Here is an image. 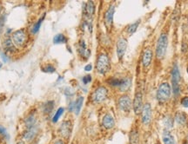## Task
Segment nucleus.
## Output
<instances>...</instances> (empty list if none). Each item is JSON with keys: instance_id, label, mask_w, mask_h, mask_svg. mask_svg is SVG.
<instances>
[{"instance_id": "obj_1", "label": "nucleus", "mask_w": 188, "mask_h": 144, "mask_svg": "<svg viewBox=\"0 0 188 144\" xmlns=\"http://www.w3.org/2000/svg\"><path fill=\"white\" fill-rule=\"evenodd\" d=\"M168 47V37L166 34H161L158 39L156 46V56L159 59H163Z\"/></svg>"}, {"instance_id": "obj_2", "label": "nucleus", "mask_w": 188, "mask_h": 144, "mask_svg": "<svg viewBox=\"0 0 188 144\" xmlns=\"http://www.w3.org/2000/svg\"><path fill=\"white\" fill-rule=\"evenodd\" d=\"M97 71L99 74L105 75L109 71L111 65H110V59L106 54H100L97 60L96 64Z\"/></svg>"}, {"instance_id": "obj_3", "label": "nucleus", "mask_w": 188, "mask_h": 144, "mask_svg": "<svg viewBox=\"0 0 188 144\" xmlns=\"http://www.w3.org/2000/svg\"><path fill=\"white\" fill-rule=\"evenodd\" d=\"M172 93V90H171V86L169 83H161L157 90V99L160 102L163 103L165 102L171 96Z\"/></svg>"}, {"instance_id": "obj_4", "label": "nucleus", "mask_w": 188, "mask_h": 144, "mask_svg": "<svg viewBox=\"0 0 188 144\" xmlns=\"http://www.w3.org/2000/svg\"><path fill=\"white\" fill-rule=\"evenodd\" d=\"M12 41L15 46L23 47L27 43V33L24 30H19L12 34Z\"/></svg>"}, {"instance_id": "obj_5", "label": "nucleus", "mask_w": 188, "mask_h": 144, "mask_svg": "<svg viewBox=\"0 0 188 144\" xmlns=\"http://www.w3.org/2000/svg\"><path fill=\"white\" fill-rule=\"evenodd\" d=\"M107 95H108V91H107L106 88L98 87V89H96L94 90V92L93 93L92 100L94 103H100L107 98Z\"/></svg>"}, {"instance_id": "obj_6", "label": "nucleus", "mask_w": 188, "mask_h": 144, "mask_svg": "<svg viewBox=\"0 0 188 144\" xmlns=\"http://www.w3.org/2000/svg\"><path fill=\"white\" fill-rule=\"evenodd\" d=\"M143 95L141 90H137L133 100V109L136 115H140L143 109Z\"/></svg>"}, {"instance_id": "obj_7", "label": "nucleus", "mask_w": 188, "mask_h": 144, "mask_svg": "<svg viewBox=\"0 0 188 144\" xmlns=\"http://www.w3.org/2000/svg\"><path fill=\"white\" fill-rule=\"evenodd\" d=\"M141 114H142V122L145 125L150 124L152 121V109L150 103H145L143 106Z\"/></svg>"}, {"instance_id": "obj_8", "label": "nucleus", "mask_w": 188, "mask_h": 144, "mask_svg": "<svg viewBox=\"0 0 188 144\" xmlns=\"http://www.w3.org/2000/svg\"><path fill=\"white\" fill-rule=\"evenodd\" d=\"M71 129H72V124L70 121H65L62 122L59 128V133L62 137L68 139L71 134Z\"/></svg>"}, {"instance_id": "obj_9", "label": "nucleus", "mask_w": 188, "mask_h": 144, "mask_svg": "<svg viewBox=\"0 0 188 144\" xmlns=\"http://www.w3.org/2000/svg\"><path fill=\"white\" fill-rule=\"evenodd\" d=\"M118 107L124 112H129L132 108V101L128 96H122L118 100Z\"/></svg>"}, {"instance_id": "obj_10", "label": "nucleus", "mask_w": 188, "mask_h": 144, "mask_svg": "<svg viewBox=\"0 0 188 144\" xmlns=\"http://www.w3.org/2000/svg\"><path fill=\"white\" fill-rule=\"evenodd\" d=\"M127 48V41L124 37H120L117 42V55L118 59H122Z\"/></svg>"}, {"instance_id": "obj_11", "label": "nucleus", "mask_w": 188, "mask_h": 144, "mask_svg": "<svg viewBox=\"0 0 188 144\" xmlns=\"http://www.w3.org/2000/svg\"><path fill=\"white\" fill-rule=\"evenodd\" d=\"M114 12H115V7L114 5H111L105 14V24L108 28H111V26L113 25Z\"/></svg>"}, {"instance_id": "obj_12", "label": "nucleus", "mask_w": 188, "mask_h": 144, "mask_svg": "<svg viewBox=\"0 0 188 144\" xmlns=\"http://www.w3.org/2000/svg\"><path fill=\"white\" fill-rule=\"evenodd\" d=\"M152 51L150 49H146L144 51V54H143V56H142L143 66L145 68L148 67L150 65L151 62H152Z\"/></svg>"}, {"instance_id": "obj_13", "label": "nucleus", "mask_w": 188, "mask_h": 144, "mask_svg": "<svg viewBox=\"0 0 188 144\" xmlns=\"http://www.w3.org/2000/svg\"><path fill=\"white\" fill-rule=\"evenodd\" d=\"M102 124H103L104 128H105L106 129H111L115 126V121H114V118L110 114H106L103 117Z\"/></svg>"}, {"instance_id": "obj_14", "label": "nucleus", "mask_w": 188, "mask_h": 144, "mask_svg": "<svg viewBox=\"0 0 188 144\" xmlns=\"http://www.w3.org/2000/svg\"><path fill=\"white\" fill-rule=\"evenodd\" d=\"M84 12L87 18H89V19L92 18V17L93 16L94 12H95V5L93 1H89L88 3L85 4V8H84Z\"/></svg>"}, {"instance_id": "obj_15", "label": "nucleus", "mask_w": 188, "mask_h": 144, "mask_svg": "<svg viewBox=\"0 0 188 144\" xmlns=\"http://www.w3.org/2000/svg\"><path fill=\"white\" fill-rule=\"evenodd\" d=\"M78 52H79L80 56H82L85 59H87L90 56V53H91L90 49L86 48V44L84 40H80V42L78 44Z\"/></svg>"}, {"instance_id": "obj_16", "label": "nucleus", "mask_w": 188, "mask_h": 144, "mask_svg": "<svg viewBox=\"0 0 188 144\" xmlns=\"http://www.w3.org/2000/svg\"><path fill=\"white\" fill-rule=\"evenodd\" d=\"M162 140H163L164 144H176L173 136L171 134V132L168 129L164 130L163 135H162Z\"/></svg>"}, {"instance_id": "obj_17", "label": "nucleus", "mask_w": 188, "mask_h": 144, "mask_svg": "<svg viewBox=\"0 0 188 144\" xmlns=\"http://www.w3.org/2000/svg\"><path fill=\"white\" fill-rule=\"evenodd\" d=\"M37 132H38V130H37V128L35 126L31 128H27V130L24 134V138L26 141H31L35 137V136L37 135Z\"/></svg>"}, {"instance_id": "obj_18", "label": "nucleus", "mask_w": 188, "mask_h": 144, "mask_svg": "<svg viewBox=\"0 0 188 144\" xmlns=\"http://www.w3.org/2000/svg\"><path fill=\"white\" fill-rule=\"evenodd\" d=\"M180 81V72L179 70L178 64H174L172 71V83H179Z\"/></svg>"}, {"instance_id": "obj_19", "label": "nucleus", "mask_w": 188, "mask_h": 144, "mask_svg": "<svg viewBox=\"0 0 188 144\" xmlns=\"http://www.w3.org/2000/svg\"><path fill=\"white\" fill-rule=\"evenodd\" d=\"M4 49L6 51H9V52H14V51H16L15 44H13L12 39H11L10 37L6 38L4 41Z\"/></svg>"}, {"instance_id": "obj_20", "label": "nucleus", "mask_w": 188, "mask_h": 144, "mask_svg": "<svg viewBox=\"0 0 188 144\" xmlns=\"http://www.w3.org/2000/svg\"><path fill=\"white\" fill-rule=\"evenodd\" d=\"M131 84H132V80L128 77L126 78H123V82H122V84L119 86V90L121 92H125L126 90H129V88L131 87Z\"/></svg>"}, {"instance_id": "obj_21", "label": "nucleus", "mask_w": 188, "mask_h": 144, "mask_svg": "<svg viewBox=\"0 0 188 144\" xmlns=\"http://www.w3.org/2000/svg\"><path fill=\"white\" fill-rule=\"evenodd\" d=\"M83 102H84V97H83V96H79V97L76 100V102H74V112H75V114H76L77 116L79 115V112H80V110H81Z\"/></svg>"}, {"instance_id": "obj_22", "label": "nucleus", "mask_w": 188, "mask_h": 144, "mask_svg": "<svg viewBox=\"0 0 188 144\" xmlns=\"http://www.w3.org/2000/svg\"><path fill=\"white\" fill-rule=\"evenodd\" d=\"M175 121L179 125H185L187 123V116L183 112H178L175 116Z\"/></svg>"}, {"instance_id": "obj_23", "label": "nucleus", "mask_w": 188, "mask_h": 144, "mask_svg": "<svg viewBox=\"0 0 188 144\" xmlns=\"http://www.w3.org/2000/svg\"><path fill=\"white\" fill-rule=\"evenodd\" d=\"M140 143V134L138 130L133 129L130 134V144Z\"/></svg>"}, {"instance_id": "obj_24", "label": "nucleus", "mask_w": 188, "mask_h": 144, "mask_svg": "<svg viewBox=\"0 0 188 144\" xmlns=\"http://www.w3.org/2000/svg\"><path fill=\"white\" fill-rule=\"evenodd\" d=\"M35 123H36V116H35V115L31 114L26 117V119H25V126L27 127V128H31L34 127Z\"/></svg>"}, {"instance_id": "obj_25", "label": "nucleus", "mask_w": 188, "mask_h": 144, "mask_svg": "<svg viewBox=\"0 0 188 144\" xmlns=\"http://www.w3.org/2000/svg\"><path fill=\"white\" fill-rule=\"evenodd\" d=\"M55 102L53 101H48L43 106V111L45 114H51L53 110Z\"/></svg>"}, {"instance_id": "obj_26", "label": "nucleus", "mask_w": 188, "mask_h": 144, "mask_svg": "<svg viewBox=\"0 0 188 144\" xmlns=\"http://www.w3.org/2000/svg\"><path fill=\"white\" fill-rule=\"evenodd\" d=\"M122 82H123V78H116V77H112L107 80V83L109 85L113 87H118V88H119V86L122 84Z\"/></svg>"}, {"instance_id": "obj_27", "label": "nucleus", "mask_w": 188, "mask_h": 144, "mask_svg": "<svg viewBox=\"0 0 188 144\" xmlns=\"http://www.w3.org/2000/svg\"><path fill=\"white\" fill-rule=\"evenodd\" d=\"M66 42H67V38L63 34H58L53 37V43L56 44H66Z\"/></svg>"}, {"instance_id": "obj_28", "label": "nucleus", "mask_w": 188, "mask_h": 144, "mask_svg": "<svg viewBox=\"0 0 188 144\" xmlns=\"http://www.w3.org/2000/svg\"><path fill=\"white\" fill-rule=\"evenodd\" d=\"M45 16H46V14H44V15L42 16V18H39L38 21L33 25V27H32V29H31V32H32L33 34H36V33L38 32V30H39V29H40V26H41V24H42L44 19H45Z\"/></svg>"}, {"instance_id": "obj_29", "label": "nucleus", "mask_w": 188, "mask_h": 144, "mask_svg": "<svg viewBox=\"0 0 188 144\" xmlns=\"http://www.w3.org/2000/svg\"><path fill=\"white\" fill-rule=\"evenodd\" d=\"M140 20H138V21H136L135 23L130 24V25L127 27V32L129 33V35H132V34L137 30V29H138V27H139V25H140Z\"/></svg>"}, {"instance_id": "obj_30", "label": "nucleus", "mask_w": 188, "mask_h": 144, "mask_svg": "<svg viewBox=\"0 0 188 144\" xmlns=\"http://www.w3.org/2000/svg\"><path fill=\"white\" fill-rule=\"evenodd\" d=\"M173 121H174V120L172 119V117L171 116H167L164 117V125L166 128V129H170L173 127Z\"/></svg>"}, {"instance_id": "obj_31", "label": "nucleus", "mask_w": 188, "mask_h": 144, "mask_svg": "<svg viewBox=\"0 0 188 144\" xmlns=\"http://www.w3.org/2000/svg\"><path fill=\"white\" fill-rule=\"evenodd\" d=\"M64 111H65V109H64V108H59V109L57 110V112L55 113L54 116L52 117V122L56 123V122L58 121V119L61 117V116L63 115Z\"/></svg>"}, {"instance_id": "obj_32", "label": "nucleus", "mask_w": 188, "mask_h": 144, "mask_svg": "<svg viewBox=\"0 0 188 144\" xmlns=\"http://www.w3.org/2000/svg\"><path fill=\"white\" fill-rule=\"evenodd\" d=\"M172 92H173L174 96H179L180 93V87H179V83H172Z\"/></svg>"}, {"instance_id": "obj_33", "label": "nucleus", "mask_w": 188, "mask_h": 144, "mask_svg": "<svg viewBox=\"0 0 188 144\" xmlns=\"http://www.w3.org/2000/svg\"><path fill=\"white\" fill-rule=\"evenodd\" d=\"M42 70H43V71L47 72V73H53V72H55V68L52 65H50V64L47 65L46 67L43 68Z\"/></svg>"}, {"instance_id": "obj_34", "label": "nucleus", "mask_w": 188, "mask_h": 144, "mask_svg": "<svg viewBox=\"0 0 188 144\" xmlns=\"http://www.w3.org/2000/svg\"><path fill=\"white\" fill-rule=\"evenodd\" d=\"M82 81H83L84 84H87V83H89L92 81V76H91L90 75L85 76H84V77L82 78Z\"/></svg>"}, {"instance_id": "obj_35", "label": "nucleus", "mask_w": 188, "mask_h": 144, "mask_svg": "<svg viewBox=\"0 0 188 144\" xmlns=\"http://www.w3.org/2000/svg\"><path fill=\"white\" fill-rule=\"evenodd\" d=\"M181 105L185 108H188V96H185L181 99Z\"/></svg>"}, {"instance_id": "obj_36", "label": "nucleus", "mask_w": 188, "mask_h": 144, "mask_svg": "<svg viewBox=\"0 0 188 144\" xmlns=\"http://www.w3.org/2000/svg\"><path fill=\"white\" fill-rule=\"evenodd\" d=\"M0 134H1V135H3V136H6V135H7V133H6V129H5L4 127H2V126H0Z\"/></svg>"}, {"instance_id": "obj_37", "label": "nucleus", "mask_w": 188, "mask_h": 144, "mask_svg": "<svg viewBox=\"0 0 188 144\" xmlns=\"http://www.w3.org/2000/svg\"><path fill=\"white\" fill-rule=\"evenodd\" d=\"M92 69H93L92 64H87V65L85 66V71H91Z\"/></svg>"}, {"instance_id": "obj_38", "label": "nucleus", "mask_w": 188, "mask_h": 144, "mask_svg": "<svg viewBox=\"0 0 188 144\" xmlns=\"http://www.w3.org/2000/svg\"><path fill=\"white\" fill-rule=\"evenodd\" d=\"M69 111H70V112L74 111V102H71L70 103V105H69Z\"/></svg>"}, {"instance_id": "obj_39", "label": "nucleus", "mask_w": 188, "mask_h": 144, "mask_svg": "<svg viewBox=\"0 0 188 144\" xmlns=\"http://www.w3.org/2000/svg\"><path fill=\"white\" fill-rule=\"evenodd\" d=\"M3 27H4V20L3 18H0V35L3 31Z\"/></svg>"}, {"instance_id": "obj_40", "label": "nucleus", "mask_w": 188, "mask_h": 144, "mask_svg": "<svg viewBox=\"0 0 188 144\" xmlns=\"http://www.w3.org/2000/svg\"><path fill=\"white\" fill-rule=\"evenodd\" d=\"M187 44L184 43L182 45V52H187Z\"/></svg>"}, {"instance_id": "obj_41", "label": "nucleus", "mask_w": 188, "mask_h": 144, "mask_svg": "<svg viewBox=\"0 0 188 144\" xmlns=\"http://www.w3.org/2000/svg\"><path fill=\"white\" fill-rule=\"evenodd\" d=\"M2 58H3L4 62H7V57H6V56H5L4 54H3V53H2Z\"/></svg>"}, {"instance_id": "obj_42", "label": "nucleus", "mask_w": 188, "mask_h": 144, "mask_svg": "<svg viewBox=\"0 0 188 144\" xmlns=\"http://www.w3.org/2000/svg\"><path fill=\"white\" fill-rule=\"evenodd\" d=\"M54 144H65V143H64V142H63V141L58 140V141H57V142H56Z\"/></svg>"}, {"instance_id": "obj_43", "label": "nucleus", "mask_w": 188, "mask_h": 144, "mask_svg": "<svg viewBox=\"0 0 188 144\" xmlns=\"http://www.w3.org/2000/svg\"><path fill=\"white\" fill-rule=\"evenodd\" d=\"M18 144H24V143L22 142V141H20V142H19V143H18Z\"/></svg>"}, {"instance_id": "obj_44", "label": "nucleus", "mask_w": 188, "mask_h": 144, "mask_svg": "<svg viewBox=\"0 0 188 144\" xmlns=\"http://www.w3.org/2000/svg\"><path fill=\"white\" fill-rule=\"evenodd\" d=\"M1 67H2V64L0 63V69H1Z\"/></svg>"}, {"instance_id": "obj_45", "label": "nucleus", "mask_w": 188, "mask_h": 144, "mask_svg": "<svg viewBox=\"0 0 188 144\" xmlns=\"http://www.w3.org/2000/svg\"><path fill=\"white\" fill-rule=\"evenodd\" d=\"M1 10H2V7H1V4H0V11H1Z\"/></svg>"}, {"instance_id": "obj_46", "label": "nucleus", "mask_w": 188, "mask_h": 144, "mask_svg": "<svg viewBox=\"0 0 188 144\" xmlns=\"http://www.w3.org/2000/svg\"><path fill=\"white\" fill-rule=\"evenodd\" d=\"M185 144H188V143H185Z\"/></svg>"}, {"instance_id": "obj_47", "label": "nucleus", "mask_w": 188, "mask_h": 144, "mask_svg": "<svg viewBox=\"0 0 188 144\" xmlns=\"http://www.w3.org/2000/svg\"><path fill=\"white\" fill-rule=\"evenodd\" d=\"M187 72H188V68H187Z\"/></svg>"}]
</instances>
